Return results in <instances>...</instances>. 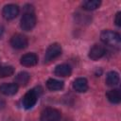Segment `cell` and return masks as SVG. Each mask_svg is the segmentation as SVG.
I'll return each instance as SVG.
<instances>
[{
    "mask_svg": "<svg viewBox=\"0 0 121 121\" xmlns=\"http://www.w3.org/2000/svg\"><path fill=\"white\" fill-rule=\"evenodd\" d=\"M100 40L102 43H104L107 45L113 46V47H119L121 44V37L120 34L112 31V30H104L100 34Z\"/></svg>",
    "mask_w": 121,
    "mask_h": 121,
    "instance_id": "1",
    "label": "cell"
},
{
    "mask_svg": "<svg viewBox=\"0 0 121 121\" xmlns=\"http://www.w3.org/2000/svg\"><path fill=\"white\" fill-rule=\"evenodd\" d=\"M36 25V16L33 12H25L20 21V26L25 31H29Z\"/></svg>",
    "mask_w": 121,
    "mask_h": 121,
    "instance_id": "2",
    "label": "cell"
},
{
    "mask_svg": "<svg viewBox=\"0 0 121 121\" xmlns=\"http://www.w3.org/2000/svg\"><path fill=\"white\" fill-rule=\"evenodd\" d=\"M38 98H39L38 91L36 89H31V90L27 91L25 94V95L23 96L22 104H23L25 109H30V108H32L36 104Z\"/></svg>",
    "mask_w": 121,
    "mask_h": 121,
    "instance_id": "3",
    "label": "cell"
},
{
    "mask_svg": "<svg viewBox=\"0 0 121 121\" xmlns=\"http://www.w3.org/2000/svg\"><path fill=\"white\" fill-rule=\"evenodd\" d=\"M61 113L59 110L54 108H46L41 112V121H60Z\"/></svg>",
    "mask_w": 121,
    "mask_h": 121,
    "instance_id": "4",
    "label": "cell"
},
{
    "mask_svg": "<svg viewBox=\"0 0 121 121\" xmlns=\"http://www.w3.org/2000/svg\"><path fill=\"white\" fill-rule=\"evenodd\" d=\"M61 52H62V49H61L60 44H59L57 43L50 44L48 46V48L46 49V52H45V55H44V61L45 62L52 61L53 60H55L59 56H60Z\"/></svg>",
    "mask_w": 121,
    "mask_h": 121,
    "instance_id": "5",
    "label": "cell"
},
{
    "mask_svg": "<svg viewBox=\"0 0 121 121\" xmlns=\"http://www.w3.org/2000/svg\"><path fill=\"white\" fill-rule=\"evenodd\" d=\"M10 44L15 49H24L27 46L28 41L25 35L22 34H15L10 39Z\"/></svg>",
    "mask_w": 121,
    "mask_h": 121,
    "instance_id": "6",
    "label": "cell"
},
{
    "mask_svg": "<svg viewBox=\"0 0 121 121\" xmlns=\"http://www.w3.org/2000/svg\"><path fill=\"white\" fill-rule=\"evenodd\" d=\"M3 17L7 20H12L19 14V7L14 4L6 5L2 10Z\"/></svg>",
    "mask_w": 121,
    "mask_h": 121,
    "instance_id": "7",
    "label": "cell"
},
{
    "mask_svg": "<svg viewBox=\"0 0 121 121\" xmlns=\"http://www.w3.org/2000/svg\"><path fill=\"white\" fill-rule=\"evenodd\" d=\"M106 53L105 47L101 44H95L91 47L89 51V58L93 60H97L101 59Z\"/></svg>",
    "mask_w": 121,
    "mask_h": 121,
    "instance_id": "8",
    "label": "cell"
},
{
    "mask_svg": "<svg viewBox=\"0 0 121 121\" xmlns=\"http://www.w3.org/2000/svg\"><path fill=\"white\" fill-rule=\"evenodd\" d=\"M20 62L23 66H26V67L34 66L38 62V57L35 53H27L21 58Z\"/></svg>",
    "mask_w": 121,
    "mask_h": 121,
    "instance_id": "9",
    "label": "cell"
},
{
    "mask_svg": "<svg viewBox=\"0 0 121 121\" xmlns=\"http://www.w3.org/2000/svg\"><path fill=\"white\" fill-rule=\"evenodd\" d=\"M55 75L58 76V77H69L72 73V68L69 64H66V63H61V64H59L56 66L55 68V71H54Z\"/></svg>",
    "mask_w": 121,
    "mask_h": 121,
    "instance_id": "10",
    "label": "cell"
},
{
    "mask_svg": "<svg viewBox=\"0 0 121 121\" xmlns=\"http://www.w3.org/2000/svg\"><path fill=\"white\" fill-rule=\"evenodd\" d=\"M17 91L18 86L15 83H3L0 85V93L5 95H13Z\"/></svg>",
    "mask_w": 121,
    "mask_h": 121,
    "instance_id": "11",
    "label": "cell"
},
{
    "mask_svg": "<svg viewBox=\"0 0 121 121\" xmlns=\"http://www.w3.org/2000/svg\"><path fill=\"white\" fill-rule=\"evenodd\" d=\"M73 88L78 93H84L88 90V81L84 78H78L73 82Z\"/></svg>",
    "mask_w": 121,
    "mask_h": 121,
    "instance_id": "12",
    "label": "cell"
},
{
    "mask_svg": "<svg viewBox=\"0 0 121 121\" xmlns=\"http://www.w3.org/2000/svg\"><path fill=\"white\" fill-rule=\"evenodd\" d=\"M30 79V75L27 72H20L15 77V84L19 86H26Z\"/></svg>",
    "mask_w": 121,
    "mask_h": 121,
    "instance_id": "13",
    "label": "cell"
},
{
    "mask_svg": "<svg viewBox=\"0 0 121 121\" xmlns=\"http://www.w3.org/2000/svg\"><path fill=\"white\" fill-rule=\"evenodd\" d=\"M106 96H107L108 100L112 104H118L121 101V92L119 89L110 90L106 94Z\"/></svg>",
    "mask_w": 121,
    "mask_h": 121,
    "instance_id": "14",
    "label": "cell"
},
{
    "mask_svg": "<svg viewBox=\"0 0 121 121\" xmlns=\"http://www.w3.org/2000/svg\"><path fill=\"white\" fill-rule=\"evenodd\" d=\"M107 85L109 86H115L119 83V75L115 71H110L106 75V79H105Z\"/></svg>",
    "mask_w": 121,
    "mask_h": 121,
    "instance_id": "15",
    "label": "cell"
},
{
    "mask_svg": "<svg viewBox=\"0 0 121 121\" xmlns=\"http://www.w3.org/2000/svg\"><path fill=\"white\" fill-rule=\"evenodd\" d=\"M64 86L63 81L61 80H58L55 78H49L46 81V87L50 90V91H59L61 90Z\"/></svg>",
    "mask_w": 121,
    "mask_h": 121,
    "instance_id": "16",
    "label": "cell"
},
{
    "mask_svg": "<svg viewBox=\"0 0 121 121\" xmlns=\"http://www.w3.org/2000/svg\"><path fill=\"white\" fill-rule=\"evenodd\" d=\"M101 2L98 0H88L82 3V8L86 10H95L100 6Z\"/></svg>",
    "mask_w": 121,
    "mask_h": 121,
    "instance_id": "17",
    "label": "cell"
},
{
    "mask_svg": "<svg viewBox=\"0 0 121 121\" xmlns=\"http://www.w3.org/2000/svg\"><path fill=\"white\" fill-rule=\"evenodd\" d=\"M14 74V68L10 65L0 66V78H7Z\"/></svg>",
    "mask_w": 121,
    "mask_h": 121,
    "instance_id": "18",
    "label": "cell"
},
{
    "mask_svg": "<svg viewBox=\"0 0 121 121\" xmlns=\"http://www.w3.org/2000/svg\"><path fill=\"white\" fill-rule=\"evenodd\" d=\"M114 23L117 26H121V12L118 11L115 15V18H114Z\"/></svg>",
    "mask_w": 121,
    "mask_h": 121,
    "instance_id": "19",
    "label": "cell"
},
{
    "mask_svg": "<svg viewBox=\"0 0 121 121\" xmlns=\"http://www.w3.org/2000/svg\"><path fill=\"white\" fill-rule=\"evenodd\" d=\"M3 32H4V28H3V26H0V37L2 36Z\"/></svg>",
    "mask_w": 121,
    "mask_h": 121,
    "instance_id": "20",
    "label": "cell"
},
{
    "mask_svg": "<svg viewBox=\"0 0 121 121\" xmlns=\"http://www.w3.org/2000/svg\"><path fill=\"white\" fill-rule=\"evenodd\" d=\"M1 102H4V101L0 99V108H3V107H4V105H1Z\"/></svg>",
    "mask_w": 121,
    "mask_h": 121,
    "instance_id": "21",
    "label": "cell"
},
{
    "mask_svg": "<svg viewBox=\"0 0 121 121\" xmlns=\"http://www.w3.org/2000/svg\"><path fill=\"white\" fill-rule=\"evenodd\" d=\"M65 121H69V120H65Z\"/></svg>",
    "mask_w": 121,
    "mask_h": 121,
    "instance_id": "22",
    "label": "cell"
}]
</instances>
